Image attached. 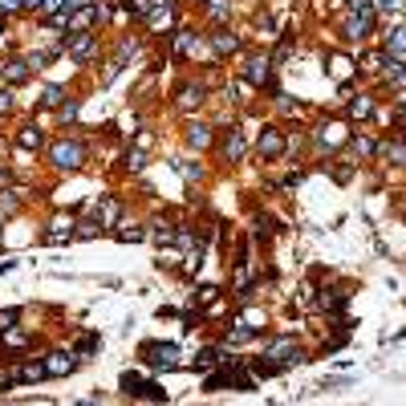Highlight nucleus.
I'll list each match as a JSON object with an SVG mask.
<instances>
[{
    "mask_svg": "<svg viewBox=\"0 0 406 406\" xmlns=\"http://www.w3.org/2000/svg\"><path fill=\"white\" fill-rule=\"evenodd\" d=\"M146 155H150L146 146L130 143V146H126V150H122V159H118V171H122V175H139V171L146 167Z\"/></svg>",
    "mask_w": 406,
    "mask_h": 406,
    "instance_id": "obj_17",
    "label": "nucleus"
},
{
    "mask_svg": "<svg viewBox=\"0 0 406 406\" xmlns=\"http://www.w3.org/2000/svg\"><path fill=\"white\" fill-rule=\"evenodd\" d=\"M260 358H268L276 370H288V366H297V361H305V354H301V345H297V337L292 334H276L264 341Z\"/></svg>",
    "mask_w": 406,
    "mask_h": 406,
    "instance_id": "obj_3",
    "label": "nucleus"
},
{
    "mask_svg": "<svg viewBox=\"0 0 406 406\" xmlns=\"http://www.w3.org/2000/svg\"><path fill=\"white\" fill-rule=\"evenodd\" d=\"M86 4H94V0H65V13H73V8H86Z\"/></svg>",
    "mask_w": 406,
    "mask_h": 406,
    "instance_id": "obj_37",
    "label": "nucleus"
},
{
    "mask_svg": "<svg viewBox=\"0 0 406 406\" xmlns=\"http://www.w3.org/2000/svg\"><path fill=\"white\" fill-rule=\"evenodd\" d=\"M224 361H228V350H224V345H208V350L195 354L192 366H195V374H212V370H219Z\"/></svg>",
    "mask_w": 406,
    "mask_h": 406,
    "instance_id": "obj_15",
    "label": "nucleus"
},
{
    "mask_svg": "<svg viewBox=\"0 0 406 406\" xmlns=\"http://www.w3.org/2000/svg\"><path fill=\"white\" fill-rule=\"evenodd\" d=\"M203 45H208V53H212V61H228V57H240L244 37H240L236 29H228V24H208Z\"/></svg>",
    "mask_w": 406,
    "mask_h": 406,
    "instance_id": "obj_2",
    "label": "nucleus"
},
{
    "mask_svg": "<svg viewBox=\"0 0 406 406\" xmlns=\"http://www.w3.org/2000/svg\"><path fill=\"white\" fill-rule=\"evenodd\" d=\"M41 366H45V378H70V374H77L81 361L73 358V350H49V354H41Z\"/></svg>",
    "mask_w": 406,
    "mask_h": 406,
    "instance_id": "obj_12",
    "label": "nucleus"
},
{
    "mask_svg": "<svg viewBox=\"0 0 406 406\" xmlns=\"http://www.w3.org/2000/svg\"><path fill=\"white\" fill-rule=\"evenodd\" d=\"M118 386H122V394H126V398H134V403H139V394H143L146 378L139 374V370H126V374L118 378Z\"/></svg>",
    "mask_w": 406,
    "mask_h": 406,
    "instance_id": "obj_24",
    "label": "nucleus"
},
{
    "mask_svg": "<svg viewBox=\"0 0 406 406\" xmlns=\"http://www.w3.org/2000/svg\"><path fill=\"white\" fill-rule=\"evenodd\" d=\"M370 24H374V13H350V21H345V37H350V41L370 37Z\"/></svg>",
    "mask_w": 406,
    "mask_h": 406,
    "instance_id": "obj_21",
    "label": "nucleus"
},
{
    "mask_svg": "<svg viewBox=\"0 0 406 406\" xmlns=\"http://www.w3.org/2000/svg\"><path fill=\"white\" fill-rule=\"evenodd\" d=\"M208 94H212V86H208V81L187 77V81H179V86L171 90V106H175L179 114H192V110H203Z\"/></svg>",
    "mask_w": 406,
    "mask_h": 406,
    "instance_id": "obj_4",
    "label": "nucleus"
},
{
    "mask_svg": "<svg viewBox=\"0 0 406 406\" xmlns=\"http://www.w3.org/2000/svg\"><path fill=\"white\" fill-rule=\"evenodd\" d=\"M13 183H17V175H13V167L0 159V192H4V187H13Z\"/></svg>",
    "mask_w": 406,
    "mask_h": 406,
    "instance_id": "obj_34",
    "label": "nucleus"
},
{
    "mask_svg": "<svg viewBox=\"0 0 406 406\" xmlns=\"http://www.w3.org/2000/svg\"><path fill=\"white\" fill-rule=\"evenodd\" d=\"M77 114H81V97L70 94L61 106H57V126H61V130H65V126H73V122H77Z\"/></svg>",
    "mask_w": 406,
    "mask_h": 406,
    "instance_id": "obj_23",
    "label": "nucleus"
},
{
    "mask_svg": "<svg viewBox=\"0 0 406 406\" xmlns=\"http://www.w3.org/2000/svg\"><path fill=\"white\" fill-rule=\"evenodd\" d=\"M70 350H73V358H77V361H86L90 354H97V350H102V337H97V334H81L70 345Z\"/></svg>",
    "mask_w": 406,
    "mask_h": 406,
    "instance_id": "obj_22",
    "label": "nucleus"
},
{
    "mask_svg": "<svg viewBox=\"0 0 406 406\" xmlns=\"http://www.w3.org/2000/svg\"><path fill=\"white\" fill-rule=\"evenodd\" d=\"M13 106H17V97L8 86H0V114H13Z\"/></svg>",
    "mask_w": 406,
    "mask_h": 406,
    "instance_id": "obj_33",
    "label": "nucleus"
},
{
    "mask_svg": "<svg viewBox=\"0 0 406 406\" xmlns=\"http://www.w3.org/2000/svg\"><path fill=\"white\" fill-rule=\"evenodd\" d=\"M175 171H179V175L187 179V183H203V179H208V171L199 167L195 159H175Z\"/></svg>",
    "mask_w": 406,
    "mask_h": 406,
    "instance_id": "obj_25",
    "label": "nucleus"
},
{
    "mask_svg": "<svg viewBox=\"0 0 406 406\" xmlns=\"http://www.w3.org/2000/svg\"><path fill=\"white\" fill-rule=\"evenodd\" d=\"M21 321H24V309H21V305H8V309H0V334H4V329H17Z\"/></svg>",
    "mask_w": 406,
    "mask_h": 406,
    "instance_id": "obj_28",
    "label": "nucleus"
},
{
    "mask_svg": "<svg viewBox=\"0 0 406 406\" xmlns=\"http://www.w3.org/2000/svg\"><path fill=\"white\" fill-rule=\"evenodd\" d=\"M219 297H224V288H219V285H199V288H195V297H192V305H195V309H208V305L219 301Z\"/></svg>",
    "mask_w": 406,
    "mask_h": 406,
    "instance_id": "obj_26",
    "label": "nucleus"
},
{
    "mask_svg": "<svg viewBox=\"0 0 406 406\" xmlns=\"http://www.w3.org/2000/svg\"><path fill=\"white\" fill-rule=\"evenodd\" d=\"M143 24H146L150 37H171V29L179 24V4H175V0H159V4L143 17Z\"/></svg>",
    "mask_w": 406,
    "mask_h": 406,
    "instance_id": "obj_8",
    "label": "nucleus"
},
{
    "mask_svg": "<svg viewBox=\"0 0 406 406\" xmlns=\"http://www.w3.org/2000/svg\"><path fill=\"white\" fill-rule=\"evenodd\" d=\"M0 350L4 354H24V350H33V329H4L0 334Z\"/></svg>",
    "mask_w": 406,
    "mask_h": 406,
    "instance_id": "obj_14",
    "label": "nucleus"
},
{
    "mask_svg": "<svg viewBox=\"0 0 406 406\" xmlns=\"http://www.w3.org/2000/svg\"><path fill=\"white\" fill-rule=\"evenodd\" d=\"M350 13H374V0H350Z\"/></svg>",
    "mask_w": 406,
    "mask_h": 406,
    "instance_id": "obj_35",
    "label": "nucleus"
},
{
    "mask_svg": "<svg viewBox=\"0 0 406 406\" xmlns=\"http://www.w3.org/2000/svg\"><path fill=\"white\" fill-rule=\"evenodd\" d=\"M24 81H33V65H29V57L24 53H8L4 61H0V86H8V90H17Z\"/></svg>",
    "mask_w": 406,
    "mask_h": 406,
    "instance_id": "obj_10",
    "label": "nucleus"
},
{
    "mask_svg": "<svg viewBox=\"0 0 406 406\" xmlns=\"http://www.w3.org/2000/svg\"><path fill=\"white\" fill-rule=\"evenodd\" d=\"M65 97H70V90H65V86H45V94H41V106H53V110H57Z\"/></svg>",
    "mask_w": 406,
    "mask_h": 406,
    "instance_id": "obj_29",
    "label": "nucleus"
},
{
    "mask_svg": "<svg viewBox=\"0 0 406 406\" xmlns=\"http://www.w3.org/2000/svg\"><path fill=\"white\" fill-rule=\"evenodd\" d=\"M41 4H45V0H21L24 13H41Z\"/></svg>",
    "mask_w": 406,
    "mask_h": 406,
    "instance_id": "obj_36",
    "label": "nucleus"
},
{
    "mask_svg": "<svg viewBox=\"0 0 406 406\" xmlns=\"http://www.w3.org/2000/svg\"><path fill=\"white\" fill-rule=\"evenodd\" d=\"M73 224H77V215L73 212H57L53 215V219H49L45 224V232H41V240H45V244H70L73 240Z\"/></svg>",
    "mask_w": 406,
    "mask_h": 406,
    "instance_id": "obj_13",
    "label": "nucleus"
},
{
    "mask_svg": "<svg viewBox=\"0 0 406 406\" xmlns=\"http://www.w3.org/2000/svg\"><path fill=\"white\" fill-rule=\"evenodd\" d=\"M285 150H288V134H285V130H281V126H264L260 139H256V159H264V163H276Z\"/></svg>",
    "mask_w": 406,
    "mask_h": 406,
    "instance_id": "obj_11",
    "label": "nucleus"
},
{
    "mask_svg": "<svg viewBox=\"0 0 406 406\" xmlns=\"http://www.w3.org/2000/svg\"><path fill=\"white\" fill-rule=\"evenodd\" d=\"M195 4H203V0H195Z\"/></svg>",
    "mask_w": 406,
    "mask_h": 406,
    "instance_id": "obj_40",
    "label": "nucleus"
},
{
    "mask_svg": "<svg viewBox=\"0 0 406 406\" xmlns=\"http://www.w3.org/2000/svg\"><path fill=\"white\" fill-rule=\"evenodd\" d=\"M4 24H8V21H4V17H0V33H4Z\"/></svg>",
    "mask_w": 406,
    "mask_h": 406,
    "instance_id": "obj_39",
    "label": "nucleus"
},
{
    "mask_svg": "<svg viewBox=\"0 0 406 406\" xmlns=\"http://www.w3.org/2000/svg\"><path fill=\"white\" fill-rule=\"evenodd\" d=\"M350 114H354V118H370V114H374V102H370L366 94H358L354 102H350Z\"/></svg>",
    "mask_w": 406,
    "mask_h": 406,
    "instance_id": "obj_30",
    "label": "nucleus"
},
{
    "mask_svg": "<svg viewBox=\"0 0 406 406\" xmlns=\"http://www.w3.org/2000/svg\"><path fill=\"white\" fill-rule=\"evenodd\" d=\"M382 155H386V159H394V163H406V146L403 143H386Z\"/></svg>",
    "mask_w": 406,
    "mask_h": 406,
    "instance_id": "obj_31",
    "label": "nucleus"
},
{
    "mask_svg": "<svg viewBox=\"0 0 406 406\" xmlns=\"http://www.w3.org/2000/svg\"><path fill=\"white\" fill-rule=\"evenodd\" d=\"M272 70H276V65H272V53H264V49L260 53H248L244 65H240L244 81H248L256 94H260V90H272Z\"/></svg>",
    "mask_w": 406,
    "mask_h": 406,
    "instance_id": "obj_5",
    "label": "nucleus"
},
{
    "mask_svg": "<svg viewBox=\"0 0 406 406\" xmlns=\"http://www.w3.org/2000/svg\"><path fill=\"white\" fill-rule=\"evenodd\" d=\"M236 325H244L248 334L260 337L264 329H268V317H264V309H256V305H244V309L236 313Z\"/></svg>",
    "mask_w": 406,
    "mask_h": 406,
    "instance_id": "obj_18",
    "label": "nucleus"
},
{
    "mask_svg": "<svg viewBox=\"0 0 406 406\" xmlns=\"http://www.w3.org/2000/svg\"><path fill=\"white\" fill-rule=\"evenodd\" d=\"M386 53H390V57H406V24L390 29V37H386Z\"/></svg>",
    "mask_w": 406,
    "mask_h": 406,
    "instance_id": "obj_27",
    "label": "nucleus"
},
{
    "mask_svg": "<svg viewBox=\"0 0 406 406\" xmlns=\"http://www.w3.org/2000/svg\"><path fill=\"white\" fill-rule=\"evenodd\" d=\"M203 21L208 24H228L232 21V0H203Z\"/></svg>",
    "mask_w": 406,
    "mask_h": 406,
    "instance_id": "obj_20",
    "label": "nucleus"
},
{
    "mask_svg": "<svg viewBox=\"0 0 406 406\" xmlns=\"http://www.w3.org/2000/svg\"><path fill=\"white\" fill-rule=\"evenodd\" d=\"M139 358L150 370H175L179 366V345L175 341H143L139 345Z\"/></svg>",
    "mask_w": 406,
    "mask_h": 406,
    "instance_id": "obj_7",
    "label": "nucleus"
},
{
    "mask_svg": "<svg viewBox=\"0 0 406 406\" xmlns=\"http://www.w3.org/2000/svg\"><path fill=\"white\" fill-rule=\"evenodd\" d=\"M41 155H45V163L57 171V175H77V171L90 163V143H86L81 134H73V126H65V134L49 139Z\"/></svg>",
    "mask_w": 406,
    "mask_h": 406,
    "instance_id": "obj_1",
    "label": "nucleus"
},
{
    "mask_svg": "<svg viewBox=\"0 0 406 406\" xmlns=\"http://www.w3.org/2000/svg\"><path fill=\"white\" fill-rule=\"evenodd\" d=\"M215 150H219V163H228V167L244 163V155H248L244 130H240V126H224V130H215Z\"/></svg>",
    "mask_w": 406,
    "mask_h": 406,
    "instance_id": "obj_6",
    "label": "nucleus"
},
{
    "mask_svg": "<svg viewBox=\"0 0 406 406\" xmlns=\"http://www.w3.org/2000/svg\"><path fill=\"white\" fill-rule=\"evenodd\" d=\"M110 236L118 240V244H143V240H146V224H130V219H118V224L110 228Z\"/></svg>",
    "mask_w": 406,
    "mask_h": 406,
    "instance_id": "obj_19",
    "label": "nucleus"
},
{
    "mask_svg": "<svg viewBox=\"0 0 406 406\" xmlns=\"http://www.w3.org/2000/svg\"><path fill=\"white\" fill-rule=\"evenodd\" d=\"M24 8H21V0H0V17L8 21V17H21Z\"/></svg>",
    "mask_w": 406,
    "mask_h": 406,
    "instance_id": "obj_32",
    "label": "nucleus"
},
{
    "mask_svg": "<svg viewBox=\"0 0 406 406\" xmlns=\"http://www.w3.org/2000/svg\"><path fill=\"white\" fill-rule=\"evenodd\" d=\"M45 143L49 139L37 122H24L21 130H17V146H21V150H33V155H37V150H45Z\"/></svg>",
    "mask_w": 406,
    "mask_h": 406,
    "instance_id": "obj_16",
    "label": "nucleus"
},
{
    "mask_svg": "<svg viewBox=\"0 0 406 406\" xmlns=\"http://www.w3.org/2000/svg\"><path fill=\"white\" fill-rule=\"evenodd\" d=\"M394 4H398V0H378V8H394Z\"/></svg>",
    "mask_w": 406,
    "mask_h": 406,
    "instance_id": "obj_38",
    "label": "nucleus"
},
{
    "mask_svg": "<svg viewBox=\"0 0 406 406\" xmlns=\"http://www.w3.org/2000/svg\"><path fill=\"white\" fill-rule=\"evenodd\" d=\"M183 146L195 155H208L215 146V126L208 118H187L183 122Z\"/></svg>",
    "mask_w": 406,
    "mask_h": 406,
    "instance_id": "obj_9",
    "label": "nucleus"
}]
</instances>
